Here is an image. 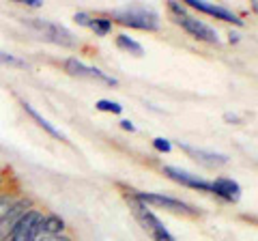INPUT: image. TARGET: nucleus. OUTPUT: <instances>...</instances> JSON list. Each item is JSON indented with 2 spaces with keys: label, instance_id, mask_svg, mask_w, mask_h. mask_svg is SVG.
Listing matches in <instances>:
<instances>
[{
  "label": "nucleus",
  "instance_id": "obj_10",
  "mask_svg": "<svg viewBox=\"0 0 258 241\" xmlns=\"http://www.w3.org/2000/svg\"><path fill=\"white\" fill-rule=\"evenodd\" d=\"M185 7L194 9L198 13H207L215 20H222L226 24H235V26H243V20L239 18L235 11L226 9V7H217V5H209V3H200V0H185Z\"/></svg>",
  "mask_w": 258,
  "mask_h": 241
},
{
  "label": "nucleus",
  "instance_id": "obj_19",
  "mask_svg": "<svg viewBox=\"0 0 258 241\" xmlns=\"http://www.w3.org/2000/svg\"><path fill=\"white\" fill-rule=\"evenodd\" d=\"M0 65H13V67H26V63L15 58L13 54H7V52H0Z\"/></svg>",
  "mask_w": 258,
  "mask_h": 241
},
{
  "label": "nucleus",
  "instance_id": "obj_4",
  "mask_svg": "<svg viewBox=\"0 0 258 241\" xmlns=\"http://www.w3.org/2000/svg\"><path fill=\"white\" fill-rule=\"evenodd\" d=\"M136 196H138L144 205H153V207L166 209V211L176 213V215H185V218H198V215H200V211L196 207L183 203V200H179V198L155 194V192H138V190H136Z\"/></svg>",
  "mask_w": 258,
  "mask_h": 241
},
{
  "label": "nucleus",
  "instance_id": "obj_21",
  "mask_svg": "<svg viewBox=\"0 0 258 241\" xmlns=\"http://www.w3.org/2000/svg\"><path fill=\"white\" fill-rule=\"evenodd\" d=\"M74 20L80 24V26H86V28H88V24H91V20H93V13H88V11H78Z\"/></svg>",
  "mask_w": 258,
  "mask_h": 241
},
{
  "label": "nucleus",
  "instance_id": "obj_14",
  "mask_svg": "<svg viewBox=\"0 0 258 241\" xmlns=\"http://www.w3.org/2000/svg\"><path fill=\"white\" fill-rule=\"evenodd\" d=\"M20 101V106H22V110L24 112H26V114L32 118V120H35V123L39 125V127H41V130H45L47 134H50L52 136V138H56V140H60V142H67V138H64V134L62 132H58V130H56V127L50 123V120H45L41 114H39V112L35 110V108H32L30 106V103L26 101V99H18Z\"/></svg>",
  "mask_w": 258,
  "mask_h": 241
},
{
  "label": "nucleus",
  "instance_id": "obj_9",
  "mask_svg": "<svg viewBox=\"0 0 258 241\" xmlns=\"http://www.w3.org/2000/svg\"><path fill=\"white\" fill-rule=\"evenodd\" d=\"M161 172H164L170 181L179 183V186H185V188H191V190L211 194V183H209L207 179H203V176H198V174H191V172L181 170V168H174V166H164V168H161Z\"/></svg>",
  "mask_w": 258,
  "mask_h": 241
},
{
  "label": "nucleus",
  "instance_id": "obj_13",
  "mask_svg": "<svg viewBox=\"0 0 258 241\" xmlns=\"http://www.w3.org/2000/svg\"><path fill=\"white\" fill-rule=\"evenodd\" d=\"M211 194L226 200V203H237L241 198V186L228 176H217L215 181H211Z\"/></svg>",
  "mask_w": 258,
  "mask_h": 241
},
{
  "label": "nucleus",
  "instance_id": "obj_5",
  "mask_svg": "<svg viewBox=\"0 0 258 241\" xmlns=\"http://www.w3.org/2000/svg\"><path fill=\"white\" fill-rule=\"evenodd\" d=\"M24 24L30 28H35L41 39L56 45H62V47H76L78 45V39L74 37V33H69L64 26L60 24H54V22H45V20H24Z\"/></svg>",
  "mask_w": 258,
  "mask_h": 241
},
{
  "label": "nucleus",
  "instance_id": "obj_11",
  "mask_svg": "<svg viewBox=\"0 0 258 241\" xmlns=\"http://www.w3.org/2000/svg\"><path fill=\"white\" fill-rule=\"evenodd\" d=\"M24 196H26V192H24L18 174L11 172L9 176H7V181L0 186V215L9 211V209Z\"/></svg>",
  "mask_w": 258,
  "mask_h": 241
},
{
  "label": "nucleus",
  "instance_id": "obj_25",
  "mask_svg": "<svg viewBox=\"0 0 258 241\" xmlns=\"http://www.w3.org/2000/svg\"><path fill=\"white\" fill-rule=\"evenodd\" d=\"M120 127H123L125 132H136V127H134L132 120H120Z\"/></svg>",
  "mask_w": 258,
  "mask_h": 241
},
{
  "label": "nucleus",
  "instance_id": "obj_18",
  "mask_svg": "<svg viewBox=\"0 0 258 241\" xmlns=\"http://www.w3.org/2000/svg\"><path fill=\"white\" fill-rule=\"evenodd\" d=\"M95 108L99 112H110V114H120L123 112V106L116 101H110V99H99L95 103Z\"/></svg>",
  "mask_w": 258,
  "mask_h": 241
},
{
  "label": "nucleus",
  "instance_id": "obj_23",
  "mask_svg": "<svg viewBox=\"0 0 258 241\" xmlns=\"http://www.w3.org/2000/svg\"><path fill=\"white\" fill-rule=\"evenodd\" d=\"M37 241H74V239L67 235H56V237H39Z\"/></svg>",
  "mask_w": 258,
  "mask_h": 241
},
{
  "label": "nucleus",
  "instance_id": "obj_12",
  "mask_svg": "<svg viewBox=\"0 0 258 241\" xmlns=\"http://www.w3.org/2000/svg\"><path fill=\"white\" fill-rule=\"evenodd\" d=\"M179 149L185 151L189 157H194L198 164H203L207 168H220L228 164V157L222 155V153H213V151H205V149H196V147H189L185 142H179Z\"/></svg>",
  "mask_w": 258,
  "mask_h": 241
},
{
  "label": "nucleus",
  "instance_id": "obj_8",
  "mask_svg": "<svg viewBox=\"0 0 258 241\" xmlns=\"http://www.w3.org/2000/svg\"><path fill=\"white\" fill-rule=\"evenodd\" d=\"M62 69L67 71L69 76H74V78H86V80H99V82L103 84H108V86H116L118 84V80L116 78H112L108 74H103L101 69H97V67H86L82 61H78V58H64L62 61Z\"/></svg>",
  "mask_w": 258,
  "mask_h": 241
},
{
  "label": "nucleus",
  "instance_id": "obj_17",
  "mask_svg": "<svg viewBox=\"0 0 258 241\" xmlns=\"http://www.w3.org/2000/svg\"><path fill=\"white\" fill-rule=\"evenodd\" d=\"M116 45L120 47V50H125L129 54H134V56H142L144 54V47L138 43V41H134L132 37H127V35H116Z\"/></svg>",
  "mask_w": 258,
  "mask_h": 241
},
{
  "label": "nucleus",
  "instance_id": "obj_6",
  "mask_svg": "<svg viewBox=\"0 0 258 241\" xmlns=\"http://www.w3.org/2000/svg\"><path fill=\"white\" fill-rule=\"evenodd\" d=\"M174 24H179V26L185 30V33H189L194 39H198V41H205V43H220V37H217L215 30L209 26V24H205L203 20L194 18V15H176L174 18Z\"/></svg>",
  "mask_w": 258,
  "mask_h": 241
},
{
  "label": "nucleus",
  "instance_id": "obj_22",
  "mask_svg": "<svg viewBox=\"0 0 258 241\" xmlns=\"http://www.w3.org/2000/svg\"><path fill=\"white\" fill-rule=\"evenodd\" d=\"M13 172V168H9V166H0V186L7 181V176H9Z\"/></svg>",
  "mask_w": 258,
  "mask_h": 241
},
{
  "label": "nucleus",
  "instance_id": "obj_1",
  "mask_svg": "<svg viewBox=\"0 0 258 241\" xmlns=\"http://www.w3.org/2000/svg\"><path fill=\"white\" fill-rule=\"evenodd\" d=\"M116 188L120 190V194H123L125 203L129 205V209H132L134 218L138 220V224L142 226V230L147 232V235H149L153 241H174V237L164 228V224H161L157 215L149 209V205H144L142 200L136 196V190H134V188L125 186V183H116Z\"/></svg>",
  "mask_w": 258,
  "mask_h": 241
},
{
  "label": "nucleus",
  "instance_id": "obj_24",
  "mask_svg": "<svg viewBox=\"0 0 258 241\" xmlns=\"http://www.w3.org/2000/svg\"><path fill=\"white\" fill-rule=\"evenodd\" d=\"M18 3H20V5H26V7H35V9H37V7H41V5H43L41 0H18Z\"/></svg>",
  "mask_w": 258,
  "mask_h": 241
},
{
  "label": "nucleus",
  "instance_id": "obj_3",
  "mask_svg": "<svg viewBox=\"0 0 258 241\" xmlns=\"http://www.w3.org/2000/svg\"><path fill=\"white\" fill-rule=\"evenodd\" d=\"M43 215L45 211L41 207H32L24 213V218L18 222V226L11 232L7 241H37L41 237V226H43Z\"/></svg>",
  "mask_w": 258,
  "mask_h": 241
},
{
  "label": "nucleus",
  "instance_id": "obj_2",
  "mask_svg": "<svg viewBox=\"0 0 258 241\" xmlns=\"http://www.w3.org/2000/svg\"><path fill=\"white\" fill-rule=\"evenodd\" d=\"M106 15L112 24H120L127 28H138L147 30V33L159 30V15L149 7H123V9H114Z\"/></svg>",
  "mask_w": 258,
  "mask_h": 241
},
{
  "label": "nucleus",
  "instance_id": "obj_20",
  "mask_svg": "<svg viewBox=\"0 0 258 241\" xmlns=\"http://www.w3.org/2000/svg\"><path fill=\"white\" fill-rule=\"evenodd\" d=\"M153 149L159 151V153H170V151H172V142L166 140V138H155V140H153Z\"/></svg>",
  "mask_w": 258,
  "mask_h": 241
},
{
  "label": "nucleus",
  "instance_id": "obj_16",
  "mask_svg": "<svg viewBox=\"0 0 258 241\" xmlns=\"http://www.w3.org/2000/svg\"><path fill=\"white\" fill-rule=\"evenodd\" d=\"M112 26H114V24L108 20L106 13H93V20H91V24H88V28H91L97 37H106L112 30Z\"/></svg>",
  "mask_w": 258,
  "mask_h": 241
},
{
  "label": "nucleus",
  "instance_id": "obj_7",
  "mask_svg": "<svg viewBox=\"0 0 258 241\" xmlns=\"http://www.w3.org/2000/svg\"><path fill=\"white\" fill-rule=\"evenodd\" d=\"M32 207H35V200H32L30 196H24L9 209V211L0 215V241H7L11 237V232L15 230V226H18V222L24 218V213H26L28 209H32Z\"/></svg>",
  "mask_w": 258,
  "mask_h": 241
},
{
  "label": "nucleus",
  "instance_id": "obj_15",
  "mask_svg": "<svg viewBox=\"0 0 258 241\" xmlns=\"http://www.w3.org/2000/svg\"><path fill=\"white\" fill-rule=\"evenodd\" d=\"M64 232V220L56 213H45L43 215V226H41V237H56Z\"/></svg>",
  "mask_w": 258,
  "mask_h": 241
}]
</instances>
